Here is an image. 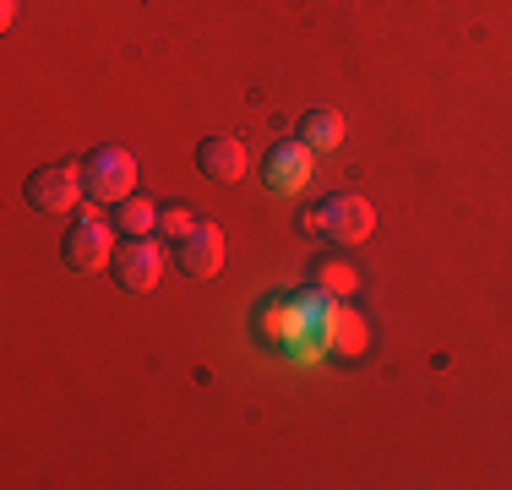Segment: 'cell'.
I'll list each match as a JSON object with an SVG mask.
<instances>
[{
  "instance_id": "6",
  "label": "cell",
  "mask_w": 512,
  "mask_h": 490,
  "mask_svg": "<svg viewBox=\"0 0 512 490\" xmlns=\"http://www.w3.org/2000/svg\"><path fill=\"white\" fill-rule=\"evenodd\" d=\"M60 262H66L71 273H99V267H109L115 262V224L77 213V224L60 240Z\"/></svg>"
},
{
  "instance_id": "15",
  "label": "cell",
  "mask_w": 512,
  "mask_h": 490,
  "mask_svg": "<svg viewBox=\"0 0 512 490\" xmlns=\"http://www.w3.org/2000/svg\"><path fill=\"white\" fill-rule=\"evenodd\" d=\"M256 338L273 343V349H284V338H289V294H278V300L262 305V316H256Z\"/></svg>"
},
{
  "instance_id": "8",
  "label": "cell",
  "mask_w": 512,
  "mask_h": 490,
  "mask_svg": "<svg viewBox=\"0 0 512 490\" xmlns=\"http://www.w3.org/2000/svg\"><path fill=\"white\" fill-rule=\"evenodd\" d=\"M175 267H180L186 278H213L218 267H224V229L202 218V224L175 245Z\"/></svg>"
},
{
  "instance_id": "13",
  "label": "cell",
  "mask_w": 512,
  "mask_h": 490,
  "mask_svg": "<svg viewBox=\"0 0 512 490\" xmlns=\"http://www.w3.org/2000/svg\"><path fill=\"white\" fill-rule=\"evenodd\" d=\"M295 131L316 147V153H333V147H344V137H349V126H344V115H338V109H306Z\"/></svg>"
},
{
  "instance_id": "9",
  "label": "cell",
  "mask_w": 512,
  "mask_h": 490,
  "mask_svg": "<svg viewBox=\"0 0 512 490\" xmlns=\"http://www.w3.org/2000/svg\"><path fill=\"white\" fill-rule=\"evenodd\" d=\"M246 142L240 137H207L197 142V169L207 180H218V186H235V180H246Z\"/></svg>"
},
{
  "instance_id": "10",
  "label": "cell",
  "mask_w": 512,
  "mask_h": 490,
  "mask_svg": "<svg viewBox=\"0 0 512 490\" xmlns=\"http://www.w3.org/2000/svg\"><path fill=\"white\" fill-rule=\"evenodd\" d=\"M365 349H371V327H365V316L349 300H338L333 322H327V354H338V360H360Z\"/></svg>"
},
{
  "instance_id": "11",
  "label": "cell",
  "mask_w": 512,
  "mask_h": 490,
  "mask_svg": "<svg viewBox=\"0 0 512 490\" xmlns=\"http://www.w3.org/2000/svg\"><path fill=\"white\" fill-rule=\"evenodd\" d=\"M306 284L322 289V294H333V300H349V294L360 289V273H355V262H344V256H311Z\"/></svg>"
},
{
  "instance_id": "14",
  "label": "cell",
  "mask_w": 512,
  "mask_h": 490,
  "mask_svg": "<svg viewBox=\"0 0 512 490\" xmlns=\"http://www.w3.org/2000/svg\"><path fill=\"white\" fill-rule=\"evenodd\" d=\"M197 224H202V213H197L191 202H164V207H158V235H164V240H175V245L186 240Z\"/></svg>"
},
{
  "instance_id": "16",
  "label": "cell",
  "mask_w": 512,
  "mask_h": 490,
  "mask_svg": "<svg viewBox=\"0 0 512 490\" xmlns=\"http://www.w3.org/2000/svg\"><path fill=\"white\" fill-rule=\"evenodd\" d=\"M11 17H17V0H0V28H11Z\"/></svg>"
},
{
  "instance_id": "4",
  "label": "cell",
  "mask_w": 512,
  "mask_h": 490,
  "mask_svg": "<svg viewBox=\"0 0 512 490\" xmlns=\"http://www.w3.org/2000/svg\"><path fill=\"white\" fill-rule=\"evenodd\" d=\"M33 213H77L88 186H82V164H44L28 175V186H22Z\"/></svg>"
},
{
  "instance_id": "12",
  "label": "cell",
  "mask_w": 512,
  "mask_h": 490,
  "mask_svg": "<svg viewBox=\"0 0 512 490\" xmlns=\"http://www.w3.org/2000/svg\"><path fill=\"white\" fill-rule=\"evenodd\" d=\"M109 224H115L120 240H148V235H158V202H148V196H126V202H115Z\"/></svg>"
},
{
  "instance_id": "7",
  "label": "cell",
  "mask_w": 512,
  "mask_h": 490,
  "mask_svg": "<svg viewBox=\"0 0 512 490\" xmlns=\"http://www.w3.org/2000/svg\"><path fill=\"white\" fill-rule=\"evenodd\" d=\"M109 273H115L120 289L148 294L158 278H164V245H158L153 235H148V240H120V245H115V262H109Z\"/></svg>"
},
{
  "instance_id": "1",
  "label": "cell",
  "mask_w": 512,
  "mask_h": 490,
  "mask_svg": "<svg viewBox=\"0 0 512 490\" xmlns=\"http://www.w3.org/2000/svg\"><path fill=\"white\" fill-rule=\"evenodd\" d=\"M137 153L131 147H120V142H104V147H93L88 158H82V186H88L93 202H126V196H137Z\"/></svg>"
},
{
  "instance_id": "5",
  "label": "cell",
  "mask_w": 512,
  "mask_h": 490,
  "mask_svg": "<svg viewBox=\"0 0 512 490\" xmlns=\"http://www.w3.org/2000/svg\"><path fill=\"white\" fill-rule=\"evenodd\" d=\"M311 175H316V147L300 137H278L273 147H267V158H262V180H267V191H278V196H295L300 186H311Z\"/></svg>"
},
{
  "instance_id": "2",
  "label": "cell",
  "mask_w": 512,
  "mask_h": 490,
  "mask_svg": "<svg viewBox=\"0 0 512 490\" xmlns=\"http://www.w3.org/2000/svg\"><path fill=\"white\" fill-rule=\"evenodd\" d=\"M333 294H322V289H295L289 294V338H284V349L289 354H300V360H322L327 354V322H333Z\"/></svg>"
},
{
  "instance_id": "3",
  "label": "cell",
  "mask_w": 512,
  "mask_h": 490,
  "mask_svg": "<svg viewBox=\"0 0 512 490\" xmlns=\"http://www.w3.org/2000/svg\"><path fill=\"white\" fill-rule=\"evenodd\" d=\"M311 213H316V235H327L333 245H360V240H371V229H376V207L365 202L360 191H333V196H322Z\"/></svg>"
}]
</instances>
